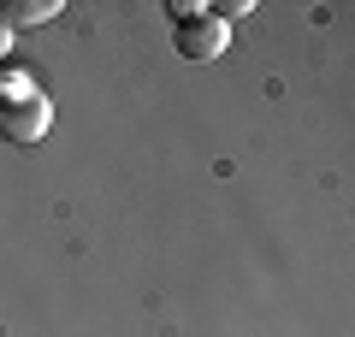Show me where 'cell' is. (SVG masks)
Segmentation results:
<instances>
[{
	"label": "cell",
	"mask_w": 355,
	"mask_h": 337,
	"mask_svg": "<svg viewBox=\"0 0 355 337\" xmlns=\"http://www.w3.org/2000/svg\"><path fill=\"white\" fill-rule=\"evenodd\" d=\"M53 125V101L36 83L30 65H0V137L6 142H42Z\"/></svg>",
	"instance_id": "cell-1"
},
{
	"label": "cell",
	"mask_w": 355,
	"mask_h": 337,
	"mask_svg": "<svg viewBox=\"0 0 355 337\" xmlns=\"http://www.w3.org/2000/svg\"><path fill=\"white\" fill-rule=\"evenodd\" d=\"M178 53L184 60H219V53L231 48V24H219L214 12H202V18H190V24H178Z\"/></svg>",
	"instance_id": "cell-2"
},
{
	"label": "cell",
	"mask_w": 355,
	"mask_h": 337,
	"mask_svg": "<svg viewBox=\"0 0 355 337\" xmlns=\"http://www.w3.org/2000/svg\"><path fill=\"white\" fill-rule=\"evenodd\" d=\"M0 18L12 30H24V24H48V18H60V0H6L0 6Z\"/></svg>",
	"instance_id": "cell-3"
},
{
	"label": "cell",
	"mask_w": 355,
	"mask_h": 337,
	"mask_svg": "<svg viewBox=\"0 0 355 337\" xmlns=\"http://www.w3.org/2000/svg\"><path fill=\"white\" fill-rule=\"evenodd\" d=\"M207 6L202 0H166V18H172V24H190V18H202Z\"/></svg>",
	"instance_id": "cell-4"
},
{
	"label": "cell",
	"mask_w": 355,
	"mask_h": 337,
	"mask_svg": "<svg viewBox=\"0 0 355 337\" xmlns=\"http://www.w3.org/2000/svg\"><path fill=\"white\" fill-rule=\"evenodd\" d=\"M12 36H18V30L6 24V18H0V60H6V53H12Z\"/></svg>",
	"instance_id": "cell-5"
}]
</instances>
